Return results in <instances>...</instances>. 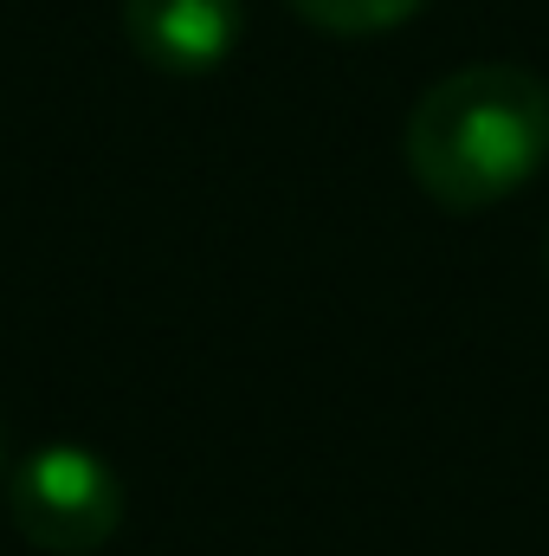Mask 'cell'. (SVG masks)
Here are the masks:
<instances>
[{
    "mask_svg": "<svg viewBox=\"0 0 549 556\" xmlns=\"http://www.w3.org/2000/svg\"><path fill=\"white\" fill-rule=\"evenodd\" d=\"M0 466H7V433H0Z\"/></svg>",
    "mask_w": 549,
    "mask_h": 556,
    "instance_id": "5b68a950",
    "label": "cell"
},
{
    "mask_svg": "<svg viewBox=\"0 0 549 556\" xmlns=\"http://www.w3.org/2000/svg\"><path fill=\"white\" fill-rule=\"evenodd\" d=\"M7 525L46 556H91L124 525V479L98 446H33L7 472Z\"/></svg>",
    "mask_w": 549,
    "mask_h": 556,
    "instance_id": "7a4b0ae2",
    "label": "cell"
},
{
    "mask_svg": "<svg viewBox=\"0 0 549 556\" xmlns=\"http://www.w3.org/2000/svg\"><path fill=\"white\" fill-rule=\"evenodd\" d=\"M544 260H549V240H544Z\"/></svg>",
    "mask_w": 549,
    "mask_h": 556,
    "instance_id": "8992f818",
    "label": "cell"
},
{
    "mask_svg": "<svg viewBox=\"0 0 549 556\" xmlns=\"http://www.w3.org/2000/svg\"><path fill=\"white\" fill-rule=\"evenodd\" d=\"M124 33L142 65L168 78H207L240 52L246 0H124Z\"/></svg>",
    "mask_w": 549,
    "mask_h": 556,
    "instance_id": "3957f363",
    "label": "cell"
},
{
    "mask_svg": "<svg viewBox=\"0 0 549 556\" xmlns=\"http://www.w3.org/2000/svg\"><path fill=\"white\" fill-rule=\"evenodd\" d=\"M284 7L330 39H375V33L408 26L426 0H284Z\"/></svg>",
    "mask_w": 549,
    "mask_h": 556,
    "instance_id": "277c9868",
    "label": "cell"
},
{
    "mask_svg": "<svg viewBox=\"0 0 549 556\" xmlns=\"http://www.w3.org/2000/svg\"><path fill=\"white\" fill-rule=\"evenodd\" d=\"M413 188L446 214H485L549 162V85L531 65H459L426 85L401 130Z\"/></svg>",
    "mask_w": 549,
    "mask_h": 556,
    "instance_id": "6da1fadb",
    "label": "cell"
}]
</instances>
